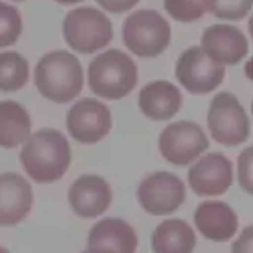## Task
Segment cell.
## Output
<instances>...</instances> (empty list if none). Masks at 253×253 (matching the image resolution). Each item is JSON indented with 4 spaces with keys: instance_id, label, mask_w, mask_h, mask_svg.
I'll list each match as a JSON object with an SVG mask.
<instances>
[{
    "instance_id": "cell-23",
    "label": "cell",
    "mask_w": 253,
    "mask_h": 253,
    "mask_svg": "<svg viewBox=\"0 0 253 253\" xmlns=\"http://www.w3.org/2000/svg\"><path fill=\"white\" fill-rule=\"evenodd\" d=\"M253 8V0H208V12H211L219 20L239 22L249 16Z\"/></svg>"
},
{
    "instance_id": "cell-3",
    "label": "cell",
    "mask_w": 253,
    "mask_h": 253,
    "mask_svg": "<svg viewBox=\"0 0 253 253\" xmlns=\"http://www.w3.org/2000/svg\"><path fill=\"white\" fill-rule=\"evenodd\" d=\"M138 81V67L134 59L121 49H103L87 67V85L93 95L119 101L130 95Z\"/></svg>"
},
{
    "instance_id": "cell-28",
    "label": "cell",
    "mask_w": 253,
    "mask_h": 253,
    "mask_svg": "<svg viewBox=\"0 0 253 253\" xmlns=\"http://www.w3.org/2000/svg\"><path fill=\"white\" fill-rule=\"evenodd\" d=\"M57 4H61V6H73V4H79V2H83V0H55Z\"/></svg>"
},
{
    "instance_id": "cell-32",
    "label": "cell",
    "mask_w": 253,
    "mask_h": 253,
    "mask_svg": "<svg viewBox=\"0 0 253 253\" xmlns=\"http://www.w3.org/2000/svg\"><path fill=\"white\" fill-rule=\"evenodd\" d=\"M12 2H26V0H12Z\"/></svg>"
},
{
    "instance_id": "cell-27",
    "label": "cell",
    "mask_w": 253,
    "mask_h": 253,
    "mask_svg": "<svg viewBox=\"0 0 253 253\" xmlns=\"http://www.w3.org/2000/svg\"><path fill=\"white\" fill-rule=\"evenodd\" d=\"M243 73H245V77H247L249 81H253V57H249V59L245 61V67H243Z\"/></svg>"
},
{
    "instance_id": "cell-33",
    "label": "cell",
    "mask_w": 253,
    "mask_h": 253,
    "mask_svg": "<svg viewBox=\"0 0 253 253\" xmlns=\"http://www.w3.org/2000/svg\"><path fill=\"white\" fill-rule=\"evenodd\" d=\"M81 253H91V251H87V249H85V251H81Z\"/></svg>"
},
{
    "instance_id": "cell-9",
    "label": "cell",
    "mask_w": 253,
    "mask_h": 253,
    "mask_svg": "<svg viewBox=\"0 0 253 253\" xmlns=\"http://www.w3.org/2000/svg\"><path fill=\"white\" fill-rule=\"evenodd\" d=\"M138 206L150 215L174 213L186 202V184L172 172H152L144 176L136 188Z\"/></svg>"
},
{
    "instance_id": "cell-22",
    "label": "cell",
    "mask_w": 253,
    "mask_h": 253,
    "mask_svg": "<svg viewBox=\"0 0 253 253\" xmlns=\"http://www.w3.org/2000/svg\"><path fill=\"white\" fill-rule=\"evenodd\" d=\"M166 14L182 24H192L208 12V0H164Z\"/></svg>"
},
{
    "instance_id": "cell-4",
    "label": "cell",
    "mask_w": 253,
    "mask_h": 253,
    "mask_svg": "<svg viewBox=\"0 0 253 253\" xmlns=\"http://www.w3.org/2000/svg\"><path fill=\"white\" fill-rule=\"evenodd\" d=\"M63 40L77 53H97L113 40V22L93 6H79L65 14L61 24Z\"/></svg>"
},
{
    "instance_id": "cell-31",
    "label": "cell",
    "mask_w": 253,
    "mask_h": 253,
    "mask_svg": "<svg viewBox=\"0 0 253 253\" xmlns=\"http://www.w3.org/2000/svg\"><path fill=\"white\" fill-rule=\"evenodd\" d=\"M251 115H253V101H251Z\"/></svg>"
},
{
    "instance_id": "cell-10",
    "label": "cell",
    "mask_w": 253,
    "mask_h": 253,
    "mask_svg": "<svg viewBox=\"0 0 253 253\" xmlns=\"http://www.w3.org/2000/svg\"><path fill=\"white\" fill-rule=\"evenodd\" d=\"M65 126L75 142L95 144L111 132L113 115L103 101L95 97H83L69 107L65 115Z\"/></svg>"
},
{
    "instance_id": "cell-5",
    "label": "cell",
    "mask_w": 253,
    "mask_h": 253,
    "mask_svg": "<svg viewBox=\"0 0 253 253\" xmlns=\"http://www.w3.org/2000/svg\"><path fill=\"white\" fill-rule=\"evenodd\" d=\"M125 47L138 57H158L170 45L172 30L168 20L156 10H134L126 16L123 30Z\"/></svg>"
},
{
    "instance_id": "cell-25",
    "label": "cell",
    "mask_w": 253,
    "mask_h": 253,
    "mask_svg": "<svg viewBox=\"0 0 253 253\" xmlns=\"http://www.w3.org/2000/svg\"><path fill=\"white\" fill-rule=\"evenodd\" d=\"M231 253H253V223L245 225L233 239Z\"/></svg>"
},
{
    "instance_id": "cell-17",
    "label": "cell",
    "mask_w": 253,
    "mask_h": 253,
    "mask_svg": "<svg viewBox=\"0 0 253 253\" xmlns=\"http://www.w3.org/2000/svg\"><path fill=\"white\" fill-rule=\"evenodd\" d=\"M182 91L178 85L166 79L148 81L138 91V109L140 113L156 123L170 121L182 109Z\"/></svg>"
},
{
    "instance_id": "cell-8",
    "label": "cell",
    "mask_w": 253,
    "mask_h": 253,
    "mask_svg": "<svg viewBox=\"0 0 253 253\" xmlns=\"http://www.w3.org/2000/svg\"><path fill=\"white\" fill-rule=\"evenodd\" d=\"M174 75L188 93L208 95L223 83L225 67L211 61L200 45H190L178 55Z\"/></svg>"
},
{
    "instance_id": "cell-13",
    "label": "cell",
    "mask_w": 253,
    "mask_h": 253,
    "mask_svg": "<svg viewBox=\"0 0 253 253\" xmlns=\"http://www.w3.org/2000/svg\"><path fill=\"white\" fill-rule=\"evenodd\" d=\"M202 51L219 65H237L249 51V40L243 30L231 24H211L202 32Z\"/></svg>"
},
{
    "instance_id": "cell-6",
    "label": "cell",
    "mask_w": 253,
    "mask_h": 253,
    "mask_svg": "<svg viewBox=\"0 0 253 253\" xmlns=\"http://www.w3.org/2000/svg\"><path fill=\"white\" fill-rule=\"evenodd\" d=\"M206 123L210 136L223 146H239L247 142L251 134L249 115L239 103V99L229 91L213 95L208 107Z\"/></svg>"
},
{
    "instance_id": "cell-29",
    "label": "cell",
    "mask_w": 253,
    "mask_h": 253,
    "mask_svg": "<svg viewBox=\"0 0 253 253\" xmlns=\"http://www.w3.org/2000/svg\"><path fill=\"white\" fill-rule=\"evenodd\" d=\"M247 32H249V36H251V40H253V12H251L249 22H247Z\"/></svg>"
},
{
    "instance_id": "cell-11",
    "label": "cell",
    "mask_w": 253,
    "mask_h": 253,
    "mask_svg": "<svg viewBox=\"0 0 253 253\" xmlns=\"http://www.w3.org/2000/svg\"><path fill=\"white\" fill-rule=\"evenodd\" d=\"M233 176V164L223 152H206L192 162L188 170V186L198 196L213 198L231 188Z\"/></svg>"
},
{
    "instance_id": "cell-14",
    "label": "cell",
    "mask_w": 253,
    "mask_h": 253,
    "mask_svg": "<svg viewBox=\"0 0 253 253\" xmlns=\"http://www.w3.org/2000/svg\"><path fill=\"white\" fill-rule=\"evenodd\" d=\"M138 237L134 227L121 217H103L87 233L91 253H136Z\"/></svg>"
},
{
    "instance_id": "cell-18",
    "label": "cell",
    "mask_w": 253,
    "mask_h": 253,
    "mask_svg": "<svg viewBox=\"0 0 253 253\" xmlns=\"http://www.w3.org/2000/svg\"><path fill=\"white\" fill-rule=\"evenodd\" d=\"M150 247L152 253H194L196 231L188 221L180 217L164 219L154 227Z\"/></svg>"
},
{
    "instance_id": "cell-1",
    "label": "cell",
    "mask_w": 253,
    "mask_h": 253,
    "mask_svg": "<svg viewBox=\"0 0 253 253\" xmlns=\"http://www.w3.org/2000/svg\"><path fill=\"white\" fill-rule=\"evenodd\" d=\"M71 146L67 136L57 128H40L20 148L24 174L38 184H51L65 176L71 166Z\"/></svg>"
},
{
    "instance_id": "cell-12",
    "label": "cell",
    "mask_w": 253,
    "mask_h": 253,
    "mask_svg": "<svg viewBox=\"0 0 253 253\" xmlns=\"http://www.w3.org/2000/svg\"><path fill=\"white\" fill-rule=\"evenodd\" d=\"M111 202V184L99 174H81L67 188V204L71 211L83 219H95L103 215Z\"/></svg>"
},
{
    "instance_id": "cell-19",
    "label": "cell",
    "mask_w": 253,
    "mask_h": 253,
    "mask_svg": "<svg viewBox=\"0 0 253 253\" xmlns=\"http://www.w3.org/2000/svg\"><path fill=\"white\" fill-rule=\"evenodd\" d=\"M32 134V117L28 109L12 99L0 101V148L22 146Z\"/></svg>"
},
{
    "instance_id": "cell-2",
    "label": "cell",
    "mask_w": 253,
    "mask_h": 253,
    "mask_svg": "<svg viewBox=\"0 0 253 253\" xmlns=\"http://www.w3.org/2000/svg\"><path fill=\"white\" fill-rule=\"evenodd\" d=\"M85 73L77 55L67 49H53L40 57L34 69V85L38 93L57 105L71 103L81 95Z\"/></svg>"
},
{
    "instance_id": "cell-16",
    "label": "cell",
    "mask_w": 253,
    "mask_h": 253,
    "mask_svg": "<svg viewBox=\"0 0 253 253\" xmlns=\"http://www.w3.org/2000/svg\"><path fill=\"white\" fill-rule=\"evenodd\" d=\"M34 206L30 182L16 172H0V225L12 227L28 217Z\"/></svg>"
},
{
    "instance_id": "cell-30",
    "label": "cell",
    "mask_w": 253,
    "mask_h": 253,
    "mask_svg": "<svg viewBox=\"0 0 253 253\" xmlns=\"http://www.w3.org/2000/svg\"><path fill=\"white\" fill-rule=\"evenodd\" d=\"M0 253H10V251H8V249H6L4 245H0Z\"/></svg>"
},
{
    "instance_id": "cell-21",
    "label": "cell",
    "mask_w": 253,
    "mask_h": 253,
    "mask_svg": "<svg viewBox=\"0 0 253 253\" xmlns=\"http://www.w3.org/2000/svg\"><path fill=\"white\" fill-rule=\"evenodd\" d=\"M22 14L16 6L0 0V49L10 47L20 40Z\"/></svg>"
},
{
    "instance_id": "cell-20",
    "label": "cell",
    "mask_w": 253,
    "mask_h": 253,
    "mask_svg": "<svg viewBox=\"0 0 253 253\" xmlns=\"http://www.w3.org/2000/svg\"><path fill=\"white\" fill-rule=\"evenodd\" d=\"M30 81L28 59L18 51H0V91L14 93Z\"/></svg>"
},
{
    "instance_id": "cell-26",
    "label": "cell",
    "mask_w": 253,
    "mask_h": 253,
    "mask_svg": "<svg viewBox=\"0 0 253 253\" xmlns=\"http://www.w3.org/2000/svg\"><path fill=\"white\" fill-rule=\"evenodd\" d=\"M103 12H109V14H125L128 10H132L140 0H95Z\"/></svg>"
},
{
    "instance_id": "cell-7",
    "label": "cell",
    "mask_w": 253,
    "mask_h": 253,
    "mask_svg": "<svg viewBox=\"0 0 253 253\" xmlns=\"http://www.w3.org/2000/svg\"><path fill=\"white\" fill-rule=\"evenodd\" d=\"M210 146L208 134L194 121H174L158 134V150L162 158L174 166H188L206 154Z\"/></svg>"
},
{
    "instance_id": "cell-24",
    "label": "cell",
    "mask_w": 253,
    "mask_h": 253,
    "mask_svg": "<svg viewBox=\"0 0 253 253\" xmlns=\"http://www.w3.org/2000/svg\"><path fill=\"white\" fill-rule=\"evenodd\" d=\"M237 184L245 194L253 196V146H245L237 156L235 166Z\"/></svg>"
},
{
    "instance_id": "cell-15",
    "label": "cell",
    "mask_w": 253,
    "mask_h": 253,
    "mask_svg": "<svg viewBox=\"0 0 253 253\" xmlns=\"http://www.w3.org/2000/svg\"><path fill=\"white\" fill-rule=\"evenodd\" d=\"M194 225L202 237L215 243H225L235 237L239 217L229 204L221 200H204L194 210Z\"/></svg>"
}]
</instances>
